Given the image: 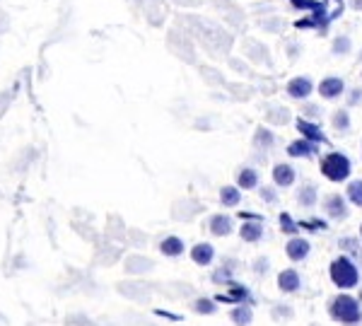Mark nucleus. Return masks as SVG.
<instances>
[{
	"label": "nucleus",
	"instance_id": "nucleus-30",
	"mask_svg": "<svg viewBox=\"0 0 362 326\" xmlns=\"http://www.w3.org/2000/svg\"><path fill=\"white\" fill-rule=\"evenodd\" d=\"M355 8H358V10H362V0H355Z\"/></svg>",
	"mask_w": 362,
	"mask_h": 326
},
{
	"label": "nucleus",
	"instance_id": "nucleus-19",
	"mask_svg": "<svg viewBox=\"0 0 362 326\" xmlns=\"http://www.w3.org/2000/svg\"><path fill=\"white\" fill-rule=\"evenodd\" d=\"M239 199H242V194H239L237 186H225L223 191H220V201H223V206H237Z\"/></svg>",
	"mask_w": 362,
	"mask_h": 326
},
{
	"label": "nucleus",
	"instance_id": "nucleus-18",
	"mask_svg": "<svg viewBox=\"0 0 362 326\" xmlns=\"http://www.w3.org/2000/svg\"><path fill=\"white\" fill-rule=\"evenodd\" d=\"M237 184L242 186V189H256V186H259V174L254 170H242L237 174Z\"/></svg>",
	"mask_w": 362,
	"mask_h": 326
},
{
	"label": "nucleus",
	"instance_id": "nucleus-8",
	"mask_svg": "<svg viewBox=\"0 0 362 326\" xmlns=\"http://www.w3.org/2000/svg\"><path fill=\"white\" fill-rule=\"evenodd\" d=\"M213 256H215V249H213V244H208V242H201L191 249V259H194V264L198 266H208L210 261H213Z\"/></svg>",
	"mask_w": 362,
	"mask_h": 326
},
{
	"label": "nucleus",
	"instance_id": "nucleus-29",
	"mask_svg": "<svg viewBox=\"0 0 362 326\" xmlns=\"http://www.w3.org/2000/svg\"><path fill=\"white\" fill-rule=\"evenodd\" d=\"M264 199L266 201H273V191L271 189H264Z\"/></svg>",
	"mask_w": 362,
	"mask_h": 326
},
{
	"label": "nucleus",
	"instance_id": "nucleus-2",
	"mask_svg": "<svg viewBox=\"0 0 362 326\" xmlns=\"http://www.w3.org/2000/svg\"><path fill=\"white\" fill-rule=\"evenodd\" d=\"M329 273H331V281H334V285H338V288H343V290L355 288V285L360 283L358 266H355L348 256H338L334 264H331Z\"/></svg>",
	"mask_w": 362,
	"mask_h": 326
},
{
	"label": "nucleus",
	"instance_id": "nucleus-20",
	"mask_svg": "<svg viewBox=\"0 0 362 326\" xmlns=\"http://www.w3.org/2000/svg\"><path fill=\"white\" fill-rule=\"evenodd\" d=\"M348 199H350V203H355L358 208H362V179H358V182H350Z\"/></svg>",
	"mask_w": 362,
	"mask_h": 326
},
{
	"label": "nucleus",
	"instance_id": "nucleus-23",
	"mask_svg": "<svg viewBox=\"0 0 362 326\" xmlns=\"http://www.w3.org/2000/svg\"><path fill=\"white\" fill-rule=\"evenodd\" d=\"M280 230L288 232V235H295V232L300 230V223H295L288 213H280Z\"/></svg>",
	"mask_w": 362,
	"mask_h": 326
},
{
	"label": "nucleus",
	"instance_id": "nucleus-25",
	"mask_svg": "<svg viewBox=\"0 0 362 326\" xmlns=\"http://www.w3.org/2000/svg\"><path fill=\"white\" fill-rule=\"evenodd\" d=\"M254 141H256V145H261V148H268V145L273 143V136H271V131H266V128H259Z\"/></svg>",
	"mask_w": 362,
	"mask_h": 326
},
{
	"label": "nucleus",
	"instance_id": "nucleus-17",
	"mask_svg": "<svg viewBox=\"0 0 362 326\" xmlns=\"http://www.w3.org/2000/svg\"><path fill=\"white\" fill-rule=\"evenodd\" d=\"M251 307L249 305H239V307H235L232 310V322H235L237 326H249L251 324Z\"/></svg>",
	"mask_w": 362,
	"mask_h": 326
},
{
	"label": "nucleus",
	"instance_id": "nucleus-10",
	"mask_svg": "<svg viewBox=\"0 0 362 326\" xmlns=\"http://www.w3.org/2000/svg\"><path fill=\"white\" fill-rule=\"evenodd\" d=\"M232 230H235V227H232V218H230V215H215V218L210 220V232H213V235L227 237Z\"/></svg>",
	"mask_w": 362,
	"mask_h": 326
},
{
	"label": "nucleus",
	"instance_id": "nucleus-7",
	"mask_svg": "<svg viewBox=\"0 0 362 326\" xmlns=\"http://www.w3.org/2000/svg\"><path fill=\"white\" fill-rule=\"evenodd\" d=\"M300 273L293 271V269H288V271H283L278 276V288L283 290V293H295V290H300Z\"/></svg>",
	"mask_w": 362,
	"mask_h": 326
},
{
	"label": "nucleus",
	"instance_id": "nucleus-5",
	"mask_svg": "<svg viewBox=\"0 0 362 326\" xmlns=\"http://www.w3.org/2000/svg\"><path fill=\"white\" fill-rule=\"evenodd\" d=\"M343 90H346V85H343L341 78H326L319 83V95L324 100H336L338 95H343Z\"/></svg>",
	"mask_w": 362,
	"mask_h": 326
},
{
	"label": "nucleus",
	"instance_id": "nucleus-11",
	"mask_svg": "<svg viewBox=\"0 0 362 326\" xmlns=\"http://www.w3.org/2000/svg\"><path fill=\"white\" fill-rule=\"evenodd\" d=\"M314 153H317V143L307 141V138L288 145V155H293V157H312Z\"/></svg>",
	"mask_w": 362,
	"mask_h": 326
},
{
	"label": "nucleus",
	"instance_id": "nucleus-24",
	"mask_svg": "<svg viewBox=\"0 0 362 326\" xmlns=\"http://www.w3.org/2000/svg\"><path fill=\"white\" fill-rule=\"evenodd\" d=\"M314 201H317V191H314V186H305V189L300 191V203L302 206H314Z\"/></svg>",
	"mask_w": 362,
	"mask_h": 326
},
{
	"label": "nucleus",
	"instance_id": "nucleus-1",
	"mask_svg": "<svg viewBox=\"0 0 362 326\" xmlns=\"http://www.w3.org/2000/svg\"><path fill=\"white\" fill-rule=\"evenodd\" d=\"M331 317L336 322L346 324V326H358L360 319H362V310H360V302L350 295H338L336 300H331V307H329Z\"/></svg>",
	"mask_w": 362,
	"mask_h": 326
},
{
	"label": "nucleus",
	"instance_id": "nucleus-6",
	"mask_svg": "<svg viewBox=\"0 0 362 326\" xmlns=\"http://www.w3.org/2000/svg\"><path fill=\"white\" fill-rule=\"evenodd\" d=\"M297 131H300L302 136H305L307 141H312V143H326L324 131H321L317 124L307 121V119H297Z\"/></svg>",
	"mask_w": 362,
	"mask_h": 326
},
{
	"label": "nucleus",
	"instance_id": "nucleus-27",
	"mask_svg": "<svg viewBox=\"0 0 362 326\" xmlns=\"http://www.w3.org/2000/svg\"><path fill=\"white\" fill-rule=\"evenodd\" d=\"M334 51H336V54H348V51H350V42H348L346 37L336 39V42H334Z\"/></svg>",
	"mask_w": 362,
	"mask_h": 326
},
{
	"label": "nucleus",
	"instance_id": "nucleus-28",
	"mask_svg": "<svg viewBox=\"0 0 362 326\" xmlns=\"http://www.w3.org/2000/svg\"><path fill=\"white\" fill-rule=\"evenodd\" d=\"M155 314H157V317H165V319H172V322H181V317H179V314H172V312H167V310H157Z\"/></svg>",
	"mask_w": 362,
	"mask_h": 326
},
{
	"label": "nucleus",
	"instance_id": "nucleus-21",
	"mask_svg": "<svg viewBox=\"0 0 362 326\" xmlns=\"http://www.w3.org/2000/svg\"><path fill=\"white\" fill-rule=\"evenodd\" d=\"M290 5L297 10H312V13H317V10L326 8L324 3H319V0H290Z\"/></svg>",
	"mask_w": 362,
	"mask_h": 326
},
{
	"label": "nucleus",
	"instance_id": "nucleus-22",
	"mask_svg": "<svg viewBox=\"0 0 362 326\" xmlns=\"http://www.w3.org/2000/svg\"><path fill=\"white\" fill-rule=\"evenodd\" d=\"M194 310H196L198 314H215V310H218V305H215V300L201 298V300H196V302H194Z\"/></svg>",
	"mask_w": 362,
	"mask_h": 326
},
{
	"label": "nucleus",
	"instance_id": "nucleus-31",
	"mask_svg": "<svg viewBox=\"0 0 362 326\" xmlns=\"http://www.w3.org/2000/svg\"><path fill=\"white\" fill-rule=\"evenodd\" d=\"M336 3H338V5H341V0H336Z\"/></svg>",
	"mask_w": 362,
	"mask_h": 326
},
{
	"label": "nucleus",
	"instance_id": "nucleus-9",
	"mask_svg": "<svg viewBox=\"0 0 362 326\" xmlns=\"http://www.w3.org/2000/svg\"><path fill=\"white\" fill-rule=\"evenodd\" d=\"M285 252H288V256L293 261H302V259H307V254H309V242L302 240V237H295V240H290L285 244Z\"/></svg>",
	"mask_w": 362,
	"mask_h": 326
},
{
	"label": "nucleus",
	"instance_id": "nucleus-4",
	"mask_svg": "<svg viewBox=\"0 0 362 326\" xmlns=\"http://www.w3.org/2000/svg\"><path fill=\"white\" fill-rule=\"evenodd\" d=\"M314 85L309 78H293L288 83V95L295 97V100H307L309 95H312Z\"/></svg>",
	"mask_w": 362,
	"mask_h": 326
},
{
	"label": "nucleus",
	"instance_id": "nucleus-15",
	"mask_svg": "<svg viewBox=\"0 0 362 326\" xmlns=\"http://www.w3.org/2000/svg\"><path fill=\"white\" fill-rule=\"evenodd\" d=\"M230 285H232L230 295H218L215 302H247L249 300V290L247 288H242V285H235V283H230Z\"/></svg>",
	"mask_w": 362,
	"mask_h": 326
},
{
	"label": "nucleus",
	"instance_id": "nucleus-32",
	"mask_svg": "<svg viewBox=\"0 0 362 326\" xmlns=\"http://www.w3.org/2000/svg\"><path fill=\"white\" fill-rule=\"evenodd\" d=\"M360 235H362V230H360Z\"/></svg>",
	"mask_w": 362,
	"mask_h": 326
},
{
	"label": "nucleus",
	"instance_id": "nucleus-12",
	"mask_svg": "<svg viewBox=\"0 0 362 326\" xmlns=\"http://www.w3.org/2000/svg\"><path fill=\"white\" fill-rule=\"evenodd\" d=\"M273 182H276L278 186H293L295 170L290 165H276L273 167Z\"/></svg>",
	"mask_w": 362,
	"mask_h": 326
},
{
	"label": "nucleus",
	"instance_id": "nucleus-16",
	"mask_svg": "<svg viewBox=\"0 0 362 326\" xmlns=\"http://www.w3.org/2000/svg\"><path fill=\"white\" fill-rule=\"evenodd\" d=\"M160 252L165 256H181L184 254V242H181L179 237H167V240H162L160 244Z\"/></svg>",
	"mask_w": 362,
	"mask_h": 326
},
{
	"label": "nucleus",
	"instance_id": "nucleus-26",
	"mask_svg": "<svg viewBox=\"0 0 362 326\" xmlns=\"http://www.w3.org/2000/svg\"><path fill=\"white\" fill-rule=\"evenodd\" d=\"M334 126H336V128H341V131H346V128L350 126L348 114H346V112H338V114L334 116Z\"/></svg>",
	"mask_w": 362,
	"mask_h": 326
},
{
	"label": "nucleus",
	"instance_id": "nucleus-3",
	"mask_svg": "<svg viewBox=\"0 0 362 326\" xmlns=\"http://www.w3.org/2000/svg\"><path fill=\"white\" fill-rule=\"evenodd\" d=\"M321 172L329 182H346L350 177V160L343 153H331L321 160Z\"/></svg>",
	"mask_w": 362,
	"mask_h": 326
},
{
	"label": "nucleus",
	"instance_id": "nucleus-13",
	"mask_svg": "<svg viewBox=\"0 0 362 326\" xmlns=\"http://www.w3.org/2000/svg\"><path fill=\"white\" fill-rule=\"evenodd\" d=\"M326 211H329L331 218H336V220H343L348 215L346 201H343L341 196H329V201H326Z\"/></svg>",
	"mask_w": 362,
	"mask_h": 326
},
{
	"label": "nucleus",
	"instance_id": "nucleus-14",
	"mask_svg": "<svg viewBox=\"0 0 362 326\" xmlns=\"http://www.w3.org/2000/svg\"><path fill=\"white\" fill-rule=\"evenodd\" d=\"M264 237V225L261 220H254V223L242 225V240L244 242H259Z\"/></svg>",
	"mask_w": 362,
	"mask_h": 326
}]
</instances>
